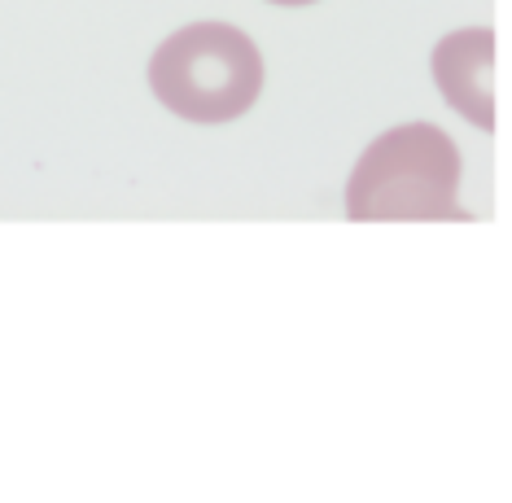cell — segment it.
I'll return each instance as SVG.
<instances>
[{
    "mask_svg": "<svg viewBox=\"0 0 512 503\" xmlns=\"http://www.w3.org/2000/svg\"><path fill=\"white\" fill-rule=\"evenodd\" d=\"M149 88L184 123H232L263 92L259 44L228 22H189L149 57Z\"/></svg>",
    "mask_w": 512,
    "mask_h": 503,
    "instance_id": "2",
    "label": "cell"
},
{
    "mask_svg": "<svg viewBox=\"0 0 512 503\" xmlns=\"http://www.w3.org/2000/svg\"><path fill=\"white\" fill-rule=\"evenodd\" d=\"M272 5H316V0H272Z\"/></svg>",
    "mask_w": 512,
    "mask_h": 503,
    "instance_id": "4",
    "label": "cell"
},
{
    "mask_svg": "<svg viewBox=\"0 0 512 503\" xmlns=\"http://www.w3.org/2000/svg\"><path fill=\"white\" fill-rule=\"evenodd\" d=\"M460 149L442 127L403 123L359 154L346 184V215L372 219H469L460 210Z\"/></svg>",
    "mask_w": 512,
    "mask_h": 503,
    "instance_id": "1",
    "label": "cell"
},
{
    "mask_svg": "<svg viewBox=\"0 0 512 503\" xmlns=\"http://www.w3.org/2000/svg\"><path fill=\"white\" fill-rule=\"evenodd\" d=\"M491 66H495V35L486 27L451 31L434 49V79L451 110L482 132L495 127V101H491Z\"/></svg>",
    "mask_w": 512,
    "mask_h": 503,
    "instance_id": "3",
    "label": "cell"
}]
</instances>
